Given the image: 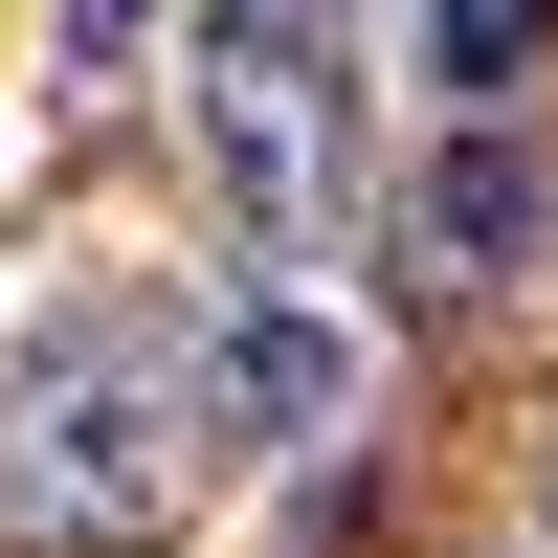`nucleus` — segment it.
Masks as SVG:
<instances>
[{"mask_svg": "<svg viewBox=\"0 0 558 558\" xmlns=\"http://www.w3.org/2000/svg\"><path fill=\"white\" fill-rule=\"evenodd\" d=\"M223 470V357L202 336H112V357H45L23 425H0V514L112 558V536H179V492Z\"/></svg>", "mask_w": 558, "mask_h": 558, "instance_id": "obj_1", "label": "nucleus"}, {"mask_svg": "<svg viewBox=\"0 0 558 558\" xmlns=\"http://www.w3.org/2000/svg\"><path fill=\"white\" fill-rule=\"evenodd\" d=\"M179 89H202V157H223V202H246V246L313 268V246L357 223V134H336V45H313V0H202Z\"/></svg>", "mask_w": 558, "mask_h": 558, "instance_id": "obj_2", "label": "nucleus"}, {"mask_svg": "<svg viewBox=\"0 0 558 558\" xmlns=\"http://www.w3.org/2000/svg\"><path fill=\"white\" fill-rule=\"evenodd\" d=\"M402 246H425V291H514V268H536V157H514V134H447L425 202H402Z\"/></svg>", "mask_w": 558, "mask_h": 558, "instance_id": "obj_3", "label": "nucleus"}, {"mask_svg": "<svg viewBox=\"0 0 558 558\" xmlns=\"http://www.w3.org/2000/svg\"><path fill=\"white\" fill-rule=\"evenodd\" d=\"M536 45H558V0H447V23H425V89H514Z\"/></svg>", "mask_w": 558, "mask_h": 558, "instance_id": "obj_4", "label": "nucleus"}, {"mask_svg": "<svg viewBox=\"0 0 558 558\" xmlns=\"http://www.w3.org/2000/svg\"><path fill=\"white\" fill-rule=\"evenodd\" d=\"M112 45H134V0H68V68H112Z\"/></svg>", "mask_w": 558, "mask_h": 558, "instance_id": "obj_5", "label": "nucleus"}]
</instances>
